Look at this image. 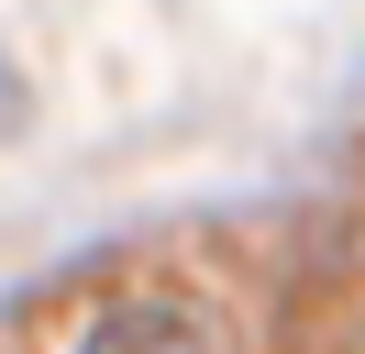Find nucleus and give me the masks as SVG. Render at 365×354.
I'll use <instances>...</instances> for the list:
<instances>
[{"mask_svg": "<svg viewBox=\"0 0 365 354\" xmlns=\"http://www.w3.org/2000/svg\"><path fill=\"white\" fill-rule=\"evenodd\" d=\"M34 354H232V343L178 288H100V299L78 310V321H56Z\"/></svg>", "mask_w": 365, "mask_h": 354, "instance_id": "obj_1", "label": "nucleus"}]
</instances>
